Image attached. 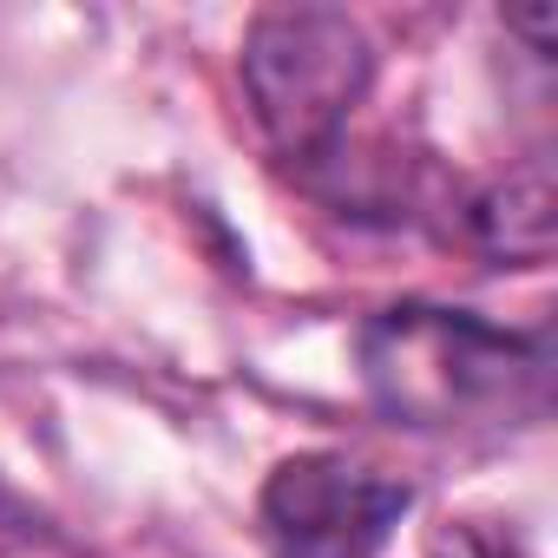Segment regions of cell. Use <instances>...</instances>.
Masks as SVG:
<instances>
[{
	"label": "cell",
	"mask_w": 558,
	"mask_h": 558,
	"mask_svg": "<svg viewBox=\"0 0 558 558\" xmlns=\"http://www.w3.org/2000/svg\"><path fill=\"white\" fill-rule=\"evenodd\" d=\"M355 355L368 401L408 434H506L551 408V342L466 310L395 303L368 316Z\"/></svg>",
	"instance_id": "6da1fadb"
},
{
	"label": "cell",
	"mask_w": 558,
	"mask_h": 558,
	"mask_svg": "<svg viewBox=\"0 0 558 558\" xmlns=\"http://www.w3.org/2000/svg\"><path fill=\"white\" fill-rule=\"evenodd\" d=\"M375 86L368 34L336 8H276L243 34V99L269 151L316 171L342 151L355 106Z\"/></svg>",
	"instance_id": "7a4b0ae2"
},
{
	"label": "cell",
	"mask_w": 558,
	"mask_h": 558,
	"mask_svg": "<svg viewBox=\"0 0 558 558\" xmlns=\"http://www.w3.org/2000/svg\"><path fill=\"white\" fill-rule=\"evenodd\" d=\"M408 506V480H388L349 453H296L263 480L256 525L269 558H375Z\"/></svg>",
	"instance_id": "3957f363"
},
{
	"label": "cell",
	"mask_w": 558,
	"mask_h": 558,
	"mask_svg": "<svg viewBox=\"0 0 558 558\" xmlns=\"http://www.w3.org/2000/svg\"><path fill=\"white\" fill-rule=\"evenodd\" d=\"M466 230L499 263H545L551 256V171H545V158H532L525 171L480 191L466 204Z\"/></svg>",
	"instance_id": "277c9868"
},
{
	"label": "cell",
	"mask_w": 558,
	"mask_h": 558,
	"mask_svg": "<svg viewBox=\"0 0 558 558\" xmlns=\"http://www.w3.org/2000/svg\"><path fill=\"white\" fill-rule=\"evenodd\" d=\"M427 558H525V551H519V538H512L506 525H493V519H453V525L434 532Z\"/></svg>",
	"instance_id": "5b68a950"
}]
</instances>
